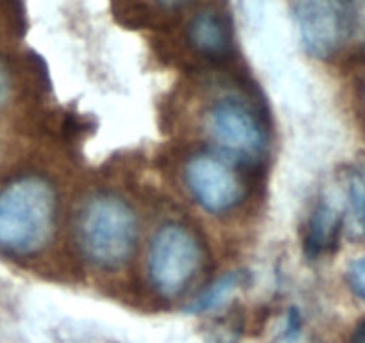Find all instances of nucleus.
Here are the masks:
<instances>
[{
  "mask_svg": "<svg viewBox=\"0 0 365 343\" xmlns=\"http://www.w3.org/2000/svg\"><path fill=\"white\" fill-rule=\"evenodd\" d=\"M114 16L127 27H146L152 24V9L143 0H110Z\"/></svg>",
  "mask_w": 365,
  "mask_h": 343,
  "instance_id": "nucleus-11",
  "label": "nucleus"
},
{
  "mask_svg": "<svg viewBox=\"0 0 365 343\" xmlns=\"http://www.w3.org/2000/svg\"><path fill=\"white\" fill-rule=\"evenodd\" d=\"M184 181L195 202L210 214H225L245 199V182L220 156L196 154L184 166Z\"/></svg>",
  "mask_w": 365,
  "mask_h": 343,
  "instance_id": "nucleus-6",
  "label": "nucleus"
},
{
  "mask_svg": "<svg viewBox=\"0 0 365 343\" xmlns=\"http://www.w3.org/2000/svg\"><path fill=\"white\" fill-rule=\"evenodd\" d=\"M346 282L349 289L365 302V256L349 263L346 270Z\"/></svg>",
  "mask_w": 365,
  "mask_h": 343,
  "instance_id": "nucleus-13",
  "label": "nucleus"
},
{
  "mask_svg": "<svg viewBox=\"0 0 365 343\" xmlns=\"http://www.w3.org/2000/svg\"><path fill=\"white\" fill-rule=\"evenodd\" d=\"M248 274L245 270H232L228 274L217 277L212 284L207 289H203L189 306H185V311L191 314L200 313H209V311L217 309L230 299L232 293L246 281Z\"/></svg>",
  "mask_w": 365,
  "mask_h": 343,
  "instance_id": "nucleus-9",
  "label": "nucleus"
},
{
  "mask_svg": "<svg viewBox=\"0 0 365 343\" xmlns=\"http://www.w3.org/2000/svg\"><path fill=\"white\" fill-rule=\"evenodd\" d=\"M185 39L198 56L210 61H225L234 52L232 24L220 9L198 11L189 20Z\"/></svg>",
  "mask_w": 365,
  "mask_h": 343,
  "instance_id": "nucleus-7",
  "label": "nucleus"
},
{
  "mask_svg": "<svg viewBox=\"0 0 365 343\" xmlns=\"http://www.w3.org/2000/svg\"><path fill=\"white\" fill-rule=\"evenodd\" d=\"M353 4V36L365 45V0H351Z\"/></svg>",
  "mask_w": 365,
  "mask_h": 343,
  "instance_id": "nucleus-14",
  "label": "nucleus"
},
{
  "mask_svg": "<svg viewBox=\"0 0 365 343\" xmlns=\"http://www.w3.org/2000/svg\"><path fill=\"white\" fill-rule=\"evenodd\" d=\"M203 250L191 229L178 222L160 225L146 256L150 284L164 299L182 295L202 268Z\"/></svg>",
  "mask_w": 365,
  "mask_h": 343,
  "instance_id": "nucleus-3",
  "label": "nucleus"
},
{
  "mask_svg": "<svg viewBox=\"0 0 365 343\" xmlns=\"http://www.w3.org/2000/svg\"><path fill=\"white\" fill-rule=\"evenodd\" d=\"M138 234L135 211L113 193L89 197L75 222V238L82 256L106 270L123 267L130 259Z\"/></svg>",
  "mask_w": 365,
  "mask_h": 343,
  "instance_id": "nucleus-2",
  "label": "nucleus"
},
{
  "mask_svg": "<svg viewBox=\"0 0 365 343\" xmlns=\"http://www.w3.org/2000/svg\"><path fill=\"white\" fill-rule=\"evenodd\" d=\"M7 75L4 74V70L0 68V106H2L4 102H6V96H7Z\"/></svg>",
  "mask_w": 365,
  "mask_h": 343,
  "instance_id": "nucleus-18",
  "label": "nucleus"
},
{
  "mask_svg": "<svg viewBox=\"0 0 365 343\" xmlns=\"http://www.w3.org/2000/svg\"><path fill=\"white\" fill-rule=\"evenodd\" d=\"M209 138L228 156L255 161L267 149V134L255 111L235 96L216 100L205 113Z\"/></svg>",
  "mask_w": 365,
  "mask_h": 343,
  "instance_id": "nucleus-5",
  "label": "nucleus"
},
{
  "mask_svg": "<svg viewBox=\"0 0 365 343\" xmlns=\"http://www.w3.org/2000/svg\"><path fill=\"white\" fill-rule=\"evenodd\" d=\"M56 188L41 175H21L0 189V252L27 257L52 239L57 220Z\"/></svg>",
  "mask_w": 365,
  "mask_h": 343,
  "instance_id": "nucleus-1",
  "label": "nucleus"
},
{
  "mask_svg": "<svg viewBox=\"0 0 365 343\" xmlns=\"http://www.w3.org/2000/svg\"><path fill=\"white\" fill-rule=\"evenodd\" d=\"M2 2L11 31H13V34L18 36V38H24L29 27L25 2L24 0H2Z\"/></svg>",
  "mask_w": 365,
  "mask_h": 343,
  "instance_id": "nucleus-12",
  "label": "nucleus"
},
{
  "mask_svg": "<svg viewBox=\"0 0 365 343\" xmlns=\"http://www.w3.org/2000/svg\"><path fill=\"white\" fill-rule=\"evenodd\" d=\"M346 197L353 231L365 236V159L356 161L346 174Z\"/></svg>",
  "mask_w": 365,
  "mask_h": 343,
  "instance_id": "nucleus-10",
  "label": "nucleus"
},
{
  "mask_svg": "<svg viewBox=\"0 0 365 343\" xmlns=\"http://www.w3.org/2000/svg\"><path fill=\"white\" fill-rule=\"evenodd\" d=\"M153 2L159 4L164 9H178V7L185 6V4L191 2V0H153Z\"/></svg>",
  "mask_w": 365,
  "mask_h": 343,
  "instance_id": "nucleus-17",
  "label": "nucleus"
},
{
  "mask_svg": "<svg viewBox=\"0 0 365 343\" xmlns=\"http://www.w3.org/2000/svg\"><path fill=\"white\" fill-rule=\"evenodd\" d=\"M348 343H365V320L359 322V324L355 325Z\"/></svg>",
  "mask_w": 365,
  "mask_h": 343,
  "instance_id": "nucleus-16",
  "label": "nucleus"
},
{
  "mask_svg": "<svg viewBox=\"0 0 365 343\" xmlns=\"http://www.w3.org/2000/svg\"><path fill=\"white\" fill-rule=\"evenodd\" d=\"M299 332H302V314H299L298 307H291L287 313V318H285L284 338L287 342H294L299 336Z\"/></svg>",
  "mask_w": 365,
  "mask_h": 343,
  "instance_id": "nucleus-15",
  "label": "nucleus"
},
{
  "mask_svg": "<svg viewBox=\"0 0 365 343\" xmlns=\"http://www.w3.org/2000/svg\"><path fill=\"white\" fill-rule=\"evenodd\" d=\"M342 232V214L327 200L316 204L309 218L303 239V252L307 259L316 261L324 254L334 252L339 247Z\"/></svg>",
  "mask_w": 365,
  "mask_h": 343,
  "instance_id": "nucleus-8",
  "label": "nucleus"
},
{
  "mask_svg": "<svg viewBox=\"0 0 365 343\" xmlns=\"http://www.w3.org/2000/svg\"><path fill=\"white\" fill-rule=\"evenodd\" d=\"M303 46L317 59H331L353 38L351 0H289Z\"/></svg>",
  "mask_w": 365,
  "mask_h": 343,
  "instance_id": "nucleus-4",
  "label": "nucleus"
}]
</instances>
